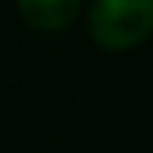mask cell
Returning <instances> with one entry per match:
<instances>
[{
	"mask_svg": "<svg viewBox=\"0 0 153 153\" xmlns=\"http://www.w3.org/2000/svg\"><path fill=\"white\" fill-rule=\"evenodd\" d=\"M153 31V0H94L91 34L103 50H128Z\"/></svg>",
	"mask_w": 153,
	"mask_h": 153,
	"instance_id": "6da1fadb",
	"label": "cell"
},
{
	"mask_svg": "<svg viewBox=\"0 0 153 153\" xmlns=\"http://www.w3.org/2000/svg\"><path fill=\"white\" fill-rule=\"evenodd\" d=\"M81 0H19L22 19L38 31H62L75 22Z\"/></svg>",
	"mask_w": 153,
	"mask_h": 153,
	"instance_id": "7a4b0ae2",
	"label": "cell"
}]
</instances>
